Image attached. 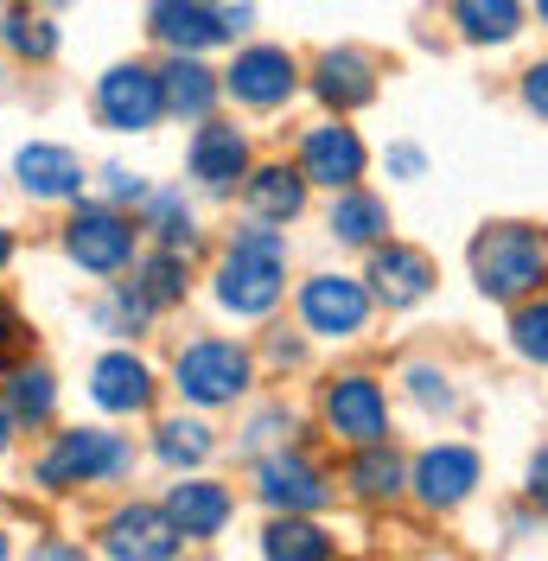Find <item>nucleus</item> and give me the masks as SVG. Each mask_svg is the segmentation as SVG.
I'll use <instances>...</instances> for the list:
<instances>
[{
    "mask_svg": "<svg viewBox=\"0 0 548 561\" xmlns=\"http://www.w3.org/2000/svg\"><path fill=\"white\" fill-rule=\"evenodd\" d=\"M13 345H20V313H13V307L0 300V357H7Z\"/></svg>",
    "mask_w": 548,
    "mask_h": 561,
    "instance_id": "41",
    "label": "nucleus"
},
{
    "mask_svg": "<svg viewBox=\"0 0 548 561\" xmlns=\"http://www.w3.org/2000/svg\"><path fill=\"white\" fill-rule=\"evenodd\" d=\"M344 491L357 504H396L409 491V459L396 454L389 440H370V447H357L351 466H344Z\"/></svg>",
    "mask_w": 548,
    "mask_h": 561,
    "instance_id": "20",
    "label": "nucleus"
},
{
    "mask_svg": "<svg viewBox=\"0 0 548 561\" xmlns=\"http://www.w3.org/2000/svg\"><path fill=\"white\" fill-rule=\"evenodd\" d=\"M307 185L312 179L300 167H255V173L242 179V198H249V210L262 224H294L307 210Z\"/></svg>",
    "mask_w": 548,
    "mask_h": 561,
    "instance_id": "24",
    "label": "nucleus"
},
{
    "mask_svg": "<svg viewBox=\"0 0 548 561\" xmlns=\"http://www.w3.org/2000/svg\"><path fill=\"white\" fill-rule=\"evenodd\" d=\"M262 556L274 561H326L332 556V536L319 524H307L300 511H274V524L262 529Z\"/></svg>",
    "mask_w": 548,
    "mask_h": 561,
    "instance_id": "27",
    "label": "nucleus"
},
{
    "mask_svg": "<svg viewBox=\"0 0 548 561\" xmlns=\"http://www.w3.org/2000/svg\"><path fill=\"white\" fill-rule=\"evenodd\" d=\"M90 396H96V409H109V415H140L153 402V370L140 364L135 351H109V357H96V370H90Z\"/></svg>",
    "mask_w": 548,
    "mask_h": 561,
    "instance_id": "19",
    "label": "nucleus"
},
{
    "mask_svg": "<svg viewBox=\"0 0 548 561\" xmlns=\"http://www.w3.org/2000/svg\"><path fill=\"white\" fill-rule=\"evenodd\" d=\"M300 90V70L281 45H249L237 51V65L224 70V96H237L242 108H281Z\"/></svg>",
    "mask_w": 548,
    "mask_h": 561,
    "instance_id": "13",
    "label": "nucleus"
},
{
    "mask_svg": "<svg viewBox=\"0 0 548 561\" xmlns=\"http://www.w3.org/2000/svg\"><path fill=\"white\" fill-rule=\"evenodd\" d=\"M65 255L96 280H115L135 262V224L115 205H77L65 224Z\"/></svg>",
    "mask_w": 548,
    "mask_h": 561,
    "instance_id": "5",
    "label": "nucleus"
},
{
    "mask_svg": "<svg viewBox=\"0 0 548 561\" xmlns=\"http://www.w3.org/2000/svg\"><path fill=\"white\" fill-rule=\"evenodd\" d=\"M185 160H192V179H198L205 192H230L237 179H249V140H242V128H230V122H198Z\"/></svg>",
    "mask_w": 548,
    "mask_h": 561,
    "instance_id": "18",
    "label": "nucleus"
},
{
    "mask_svg": "<svg viewBox=\"0 0 548 561\" xmlns=\"http://www.w3.org/2000/svg\"><path fill=\"white\" fill-rule=\"evenodd\" d=\"M96 115L115 135H147L167 115V77L147 65H109L96 77Z\"/></svg>",
    "mask_w": 548,
    "mask_h": 561,
    "instance_id": "6",
    "label": "nucleus"
},
{
    "mask_svg": "<svg viewBox=\"0 0 548 561\" xmlns=\"http://www.w3.org/2000/svg\"><path fill=\"white\" fill-rule=\"evenodd\" d=\"M370 287L357 275H312L300 287V325L312 339H357L370 325Z\"/></svg>",
    "mask_w": 548,
    "mask_h": 561,
    "instance_id": "9",
    "label": "nucleus"
},
{
    "mask_svg": "<svg viewBox=\"0 0 548 561\" xmlns=\"http://www.w3.org/2000/svg\"><path fill=\"white\" fill-rule=\"evenodd\" d=\"M109 198H115V205H140V198H147V179H135L128 173V167H109Z\"/></svg>",
    "mask_w": 548,
    "mask_h": 561,
    "instance_id": "37",
    "label": "nucleus"
},
{
    "mask_svg": "<svg viewBox=\"0 0 548 561\" xmlns=\"http://www.w3.org/2000/svg\"><path fill=\"white\" fill-rule=\"evenodd\" d=\"M287 294V237L269 230L262 217L230 237L224 249V268H217V307L237 319H262L281 307Z\"/></svg>",
    "mask_w": 548,
    "mask_h": 561,
    "instance_id": "2",
    "label": "nucleus"
},
{
    "mask_svg": "<svg viewBox=\"0 0 548 561\" xmlns=\"http://www.w3.org/2000/svg\"><path fill=\"white\" fill-rule=\"evenodd\" d=\"M13 179H20V192L38 198V205H65V198L83 192V167H77V153L58 147V140H33V147H20Z\"/></svg>",
    "mask_w": 548,
    "mask_h": 561,
    "instance_id": "17",
    "label": "nucleus"
},
{
    "mask_svg": "<svg viewBox=\"0 0 548 561\" xmlns=\"http://www.w3.org/2000/svg\"><path fill=\"white\" fill-rule=\"evenodd\" d=\"M13 427H20V415H13L7 396H0V459H7V447H13Z\"/></svg>",
    "mask_w": 548,
    "mask_h": 561,
    "instance_id": "42",
    "label": "nucleus"
},
{
    "mask_svg": "<svg viewBox=\"0 0 548 561\" xmlns=\"http://www.w3.org/2000/svg\"><path fill=\"white\" fill-rule=\"evenodd\" d=\"M249 377H255V364H249V351L237 339H192L172 357V389L185 402H198V409L237 402L242 389H249Z\"/></svg>",
    "mask_w": 548,
    "mask_h": 561,
    "instance_id": "4",
    "label": "nucleus"
},
{
    "mask_svg": "<svg viewBox=\"0 0 548 561\" xmlns=\"http://www.w3.org/2000/svg\"><path fill=\"white\" fill-rule=\"evenodd\" d=\"M224 20H230V38H237V33H249V20H255V7H249V0H242V7H224Z\"/></svg>",
    "mask_w": 548,
    "mask_h": 561,
    "instance_id": "43",
    "label": "nucleus"
},
{
    "mask_svg": "<svg viewBox=\"0 0 548 561\" xmlns=\"http://www.w3.org/2000/svg\"><path fill=\"white\" fill-rule=\"evenodd\" d=\"M389 173H396V179H421V173H427V153L409 147V140H402V147H389Z\"/></svg>",
    "mask_w": 548,
    "mask_h": 561,
    "instance_id": "38",
    "label": "nucleus"
},
{
    "mask_svg": "<svg viewBox=\"0 0 548 561\" xmlns=\"http://www.w3.org/2000/svg\"><path fill=\"white\" fill-rule=\"evenodd\" d=\"M140 230L160 249H179V255L198 249V224H192V210H185V192H147V198H140Z\"/></svg>",
    "mask_w": 548,
    "mask_h": 561,
    "instance_id": "26",
    "label": "nucleus"
},
{
    "mask_svg": "<svg viewBox=\"0 0 548 561\" xmlns=\"http://www.w3.org/2000/svg\"><path fill=\"white\" fill-rule=\"evenodd\" d=\"M147 33L160 38L167 51H210V45L230 38V20L210 0H153L147 7Z\"/></svg>",
    "mask_w": 548,
    "mask_h": 561,
    "instance_id": "16",
    "label": "nucleus"
},
{
    "mask_svg": "<svg viewBox=\"0 0 548 561\" xmlns=\"http://www.w3.org/2000/svg\"><path fill=\"white\" fill-rule=\"evenodd\" d=\"M409 396L427 409V415H453V409H459V389L446 383L434 364H409Z\"/></svg>",
    "mask_w": 548,
    "mask_h": 561,
    "instance_id": "34",
    "label": "nucleus"
},
{
    "mask_svg": "<svg viewBox=\"0 0 548 561\" xmlns=\"http://www.w3.org/2000/svg\"><path fill=\"white\" fill-rule=\"evenodd\" d=\"M135 466V447L109 427H70V434H52V447L38 454V485L45 491H77V485H109Z\"/></svg>",
    "mask_w": 548,
    "mask_h": 561,
    "instance_id": "3",
    "label": "nucleus"
},
{
    "mask_svg": "<svg viewBox=\"0 0 548 561\" xmlns=\"http://www.w3.org/2000/svg\"><path fill=\"white\" fill-rule=\"evenodd\" d=\"M536 13H543V26H548V0H536Z\"/></svg>",
    "mask_w": 548,
    "mask_h": 561,
    "instance_id": "45",
    "label": "nucleus"
},
{
    "mask_svg": "<svg viewBox=\"0 0 548 561\" xmlns=\"http://www.w3.org/2000/svg\"><path fill=\"white\" fill-rule=\"evenodd\" d=\"M269 357H274V364H300V357H307V345H300V339H287V332H274Z\"/></svg>",
    "mask_w": 548,
    "mask_h": 561,
    "instance_id": "40",
    "label": "nucleus"
},
{
    "mask_svg": "<svg viewBox=\"0 0 548 561\" xmlns=\"http://www.w3.org/2000/svg\"><path fill=\"white\" fill-rule=\"evenodd\" d=\"M466 262H472V287H479L484 300L516 307V300H529V294L548 287V230L516 224V217L484 224L479 237H472V255Z\"/></svg>",
    "mask_w": 548,
    "mask_h": 561,
    "instance_id": "1",
    "label": "nucleus"
},
{
    "mask_svg": "<svg viewBox=\"0 0 548 561\" xmlns=\"http://www.w3.org/2000/svg\"><path fill=\"white\" fill-rule=\"evenodd\" d=\"M210 447H217V440H210L205 421H185V415H179V421H160V427H153V459H160V466H172V472L205 466Z\"/></svg>",
    "mask_w": 548,
    "mask_h": 561,
    "instance_id": "30",
    "label": "nucleus"
},
{
    "mask_svg": "<svg viewBox=\"0 0 548 561\" xmlns=\"http://www.w3.org/2000/svg\"><path fill=\"white\" fill-rule=\"evenodd\" d=\"M516 96H523V108H529V115H543V122H548V58H543V65H529V70H523Z\"/></svg>",
    "mask_w": 548,
    "mask_h": 561,
    "instance_id": "35",
    "label": "nucleus"
},
{
    "mask_svg": "<svg viewBox=\"0 0 548 561\" xmlns=\"http://www.w3.org/2000/svg\"><path fill=\"white\" fill-rule=\"evenodd\" d=\"M319 415L339 434L344 447H370V440H389V396H383L377 377L351 370V377H332L326 396H319Z\"/></svg>",
    "mask_w": 548,
    "mask_h": 561,
    "instance_id": "8",
    "label": "nucleus"
},
{
    "mask_svg": "<svg viewBox=\"0 0 548 561\" xmlns=\"http://www.w3.org/2000/svg\"><path fill=\"white\" fill-rule=\"evenodd\" d=\"M511 351L523 357V364L548 370V287H543V294H529V300H516V313H511Z\"/></svg>",
    "mask_w": 548,
    "mask_h": 561,
    "instance_id": "32",
    "label": "nucleus"
},
{
    "mask_svg": "<svg viewBox=\"0 0 548 561\" xmlns=\"http://www.w3.org/2000/svg\"><path fill=\"white\" fill-rule=\"evenodd\" d=\"M326 230H332V243H344V249H377L383 237H389V205H383L377 192H364V185H344V192H332Z\"/></svg>",
    "mask_w": 548,
    "mask_h": 561,
    "instance_id": "21",
    "label": "nucleus"
},
{
    "mask_svg": "<svg viewBox=\"0 0 548 561\" xmlns=\"http://www.w3.org/2000/svg\"><path fill=\"white\" fill-rule=\"evenodd\" d=\"M274 427H287V415H281V409H274V415H262L255 427H249V440H242V454H262V447L274 440Z\"/></svg>",
    "mask_w": 548,
    "mask_h": 561,
    "instance_id": "39",
    "label": "nucleus"
},
{
    "mask_svg": "<svg viewBox=\"0 0 548 561\" xmlns=\"http://www.w3.org/2000/svg\"><path fill=\"white\" fill-rule=\"evenodd\" d=\"M364 167H370V153H364L357 128H344V122H319V128H307V140H300V173H307L312 185H326V192L357 185Z\"/></svg>",
    "mask_w": 548,
    "mask_h": 561,
    "instance_id": "14",
    "label": "nucleus"
},
{
    "mask_svg": "<svg viewBox=\"0 0 548 561\" xmlns=\"http://www.w3.org/2000/svg\"><path fill=\"white\" fill-rule=\"evenodd\" d=\"M135 287L153 300V307H160V313H167V307H179V300H185V255H179V249L147 255V262L135 268Z\"/></svg>",
    "mask_w": 548,
    "mask_h": 561,
    "instance_id": "33",
    "label": "nucleus"
},
{
    "mask_svg": "<svg viewBox=\"0 0 548 561\" xmlns=\"http://www.w3.org/2000/svg\"><path fill=\"white\" fill-rule=\"evenodd\" d=\"M160 77H167V115H179V122H210V108L224 96V77L198 65V51H172V65Z\"/></svg>",
    "mask_w": 548,
    "mask_h": 561,
    "instance_id": "23",
    "label": "nucleus"
},
{
    "mask_svg": "<svg viewBox=\"0 0 548 561\" xmlns=\"http://www.w3.org/2000/svg\"><path fill=\"white\" fill-rule=\"evenodd\" d=\"M255 497L269 504V511H326L332 504V485H326V472L312 466L307 454H294V447H281V454L255 459Z\"/></svg>",
    "mask_w": 548,
    "mask_h": 561,
    "instance_id": "11",
    "label": "nucleus"
},
{
    "mask_svg": "<svg viewBox=\"0 0 548 561\" xmlns=\"http://www.w3.org/2000/svg\"><path fill=\"white\" fill-rule=\"evenodd\" d=\"M160 313L147 294H140L135 280H109V294L90 307V319H96V332H109V339H140L147 332V319Z\"/></svg>",
    "mask_w": 548,
    "mask_h": 561,
    "instance_id": "29",
    "label": "nucleus"
},
{
    "mask_svg": "<svg viewBox=\"0 0 548 561\" xmlns=\"http://www.w3.org/2000/svg\"><path fill=\"white\" fill-rule=\"evenodd\" d=\"M179 542H185V529L172 524L167 504H122L115 517L103 524V556L115 561H167L179 556Z\"/></svg>",
    "mask_w": 548,
    "mask_h": 561,
    "instance_id": "12",
    "label": "nucleus"
},
{
    "mask_svg": "<svg viewBox=\"0 0 548 561\" xmlns=\"http://www.w3.org/2000/svg\"><path fill=\"white\" fill-rule=\"evenodd\" d=\"M7 409L20 415V427H45V421L58 415V383H52V370L45 364H20V370H7Z\"/></svg>",
    "mask_w": 548,
    "mask_h": 561,
    "instance_id": "28",
    "label": "nucleus"
},
{
    "mask_svg": "<svg viewBox=\"0 0 548 561\" xmlns=\"http://www.w3.org/2000/svg\"><path fill=\"white\" fill-rule=\"evenodd\" d=\"M523 497H529V504H536V511L548 517V447H536V454H529V479H523Z\"/></svg>",
    "mask_w": 548,
    "mask_h": 561,
    "instance_id": "36",
    "label": "nucleus"
},
{
    "mask_svg": "<svg viewBox=\"0 0 548 561\" xmlns=\"http://www.w3.org/2000/svg\"><path fill=\"white\" fill-rule=\"evenodd\" d=\"M364 280H370V294H377L389 313H409V307H421V300L434 294V280H441V275H434L427 249L383 237V243L370 249V268H364Z\"/></svg>",
    "mask_w": 548,
    "mask_h": 561,
    "instance_id": "10",
    "label": "nucleus"
},
{
    "mask_svg": "<svg viewBox=\"0 0 548 561\" xmlns=\"http://www.w3.org/2000/svg\"><path fill=\"white\" fill-rule=\"evenodd\" d=\"M466 45H511L523 33V0H446Z\"/></svg>",
    "mask_w": 548,
    "mask_h": 561,
    "instance_id": "25",
    "label": "nucleus"
},
{
    "mask_svg": "<svg viewBox=\"0 0 548 561\" xmlns=\"http://www.w3.org/2000/svg\"><path fill=\"white\" fill-rule=\"evenodd\" d=\"M7 262H13V237H7V230H0V268H7Z\"/></svg>",
    "mask_w": 548,
    "mask_h": 561,
    "instance_id": "44",
    "label": "nucleus"
},
{
    "mask_svg": "<svg viewBox=\"0 0 548 561\" xmlns=\"http://www.w3.org/2000/svg\"><path fill=\"white\" fill-rule=\"evenodd\" d=\"M167 511H172V524L185 529V542H210V536H224L237 504H230V491L217 479H185V485H172Z\"/></svg>",
    "mask_w": 548,
    "mask_h": 561,
    "instance_id": "22",
    "label": "nucleus"
},
{
    "mask_svg": "<svg viewBox=\"0 0 548 561\" xmlns=\"http://www.w3.org/2000/svg\"><path fill=\"white\" fill-rule=\"evenodd\" d=\"M484 479V459L466 447V440H441V447H427V454L409 459V491L421 511H459Z\"/></svg>",
    "mask_w": 548,
    "mask_h": 561,
    "instance_id": "7",
    "label": "nucleus"
},
{
    "mask_svg": "<svg viewBox=\"0 0 548 561\" xmlns=\"http://www.w3.org/2000/svg\"><path fill=\"white\" fill-rule=\"evenodd\" d=\"M52 7H58V0H52Z\"/></svg>",
    "mask_w": 548,
    "mask_h": 561,
    "instance_id": "47",
    "label": "nucleus"
},
{
    "mask_svg": "<svg viewBox=\"0 0 548 561\" xmlns=\"http://www.w3.org/2000/svg\"><path fill=\"white\" fill-rule=\"evenodd\" d=\"M312 96L332 108V115H351V108L377 103V58L357 51V45L319 51V65H312Z\"/></svg>",
    "mask_w": 548,
    "mask_h": 561,
    "instance_id": "15",
    "label": "nucleus"
},
{
    "mask_svg": "<svg viewBox=\"0 0 548 561\" xmlns=\"http://www.w3.org/2000/svg\"><path fill=\"white\" fill-rule=\"evenodd\" d=\"M0 556H7V536H0Z\"/></svg>",
    "mask_w": 548,
    "mask_h": 561,
    "instance_id": "46",
    "label": "nucleus"
},
{
    "mask_svg": "<svg viewBox=\"0 0 548 561\" xmlns=\"http://www.w3.org/2000/svg\"><path fill=\"white\" fill-rule=\"evenodd\" d=\"M0 38H7L26 65H45V58L58 51V26H52L45 13H33V7H7V13H0Z\"/></svg>",
    "mask_w": 548,
    "mask_h": 561,
    "instance_id": "31",
    "label": "nucleus"
}]
</instances>
